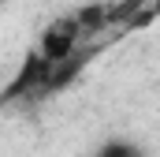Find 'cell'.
Masks as SVG:
<instances>
[{"mask_svg":"<svg viewBox=\"0 0 160 157\" xmlns=\"http://www.w3.org/2000/svg\"><path fill=\"white\" fill-rule=\"evenodd\" d=\"M93 157H145V154H142V150H138L134 142H123V138H112V142H104V146H101V150H97Z\"/></svg>","mask_w":160,"mask_h":157,"instance_id":"cell-1","label":"cell"}]
</instances>
